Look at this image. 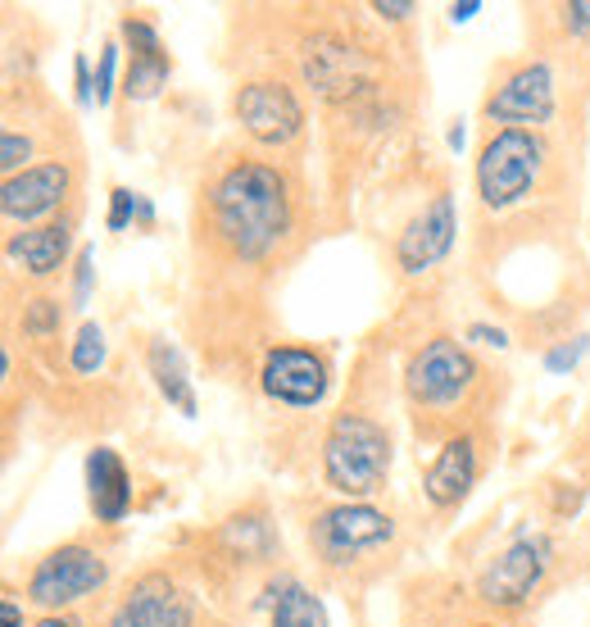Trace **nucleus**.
<instances>
[{
  "mask_svg": "<svg viewBox=\"0 0 590 627\" xmlns=\"http://www.w3.org/2000/svg\"><path fill=\"white\" fill-rule=\"evenodd\" d=\"M237 119L241 128L254 137V141H264V145H286L301 137L305 128V109L301 100H295L282 83H245L237 91Z\"/></svg>",
  "mask_w": 590,
  "mask_h": 627,
  "instance_id": "8",
  "label": "nucleus"
},
{
  "mask_svg": "<svg viewBox=\"0 0 590 627\" xmlns=\"http://www.w3.org/2000/svg\"><path fill=\"white\" fill-rule=\"evenodd\" d=\"M477 378V364L472 355L450 342V337H436L427 342L414 359H409V374H404V382H409V396L418 404H455Z\"/></svg>",
  "mask_w": 590,
  "mask_h": 627,
  "instance_id": "7",
  "label": "nucleus"
},
{
  "mask_svg": "<svg viewBox=\"0 0 590 627\" xmlns=\"http://www.w3.org/2000/svg\"><path fill=\"white\" fill-rule=\"evenodd\" d=\"M168 73H173V64L164 51L160 55H132L128 78H123V96L128 100H155L168 87Z\"/></svg>",
  "mask_w": 590,
  "mask_h": 627,
  "instance_id": "20",
  "label": "nucleus"
},
{
  "mask_svg": "<svg viewBox=\"0 0 590 627\" xmlns=\"http://www.w3.org/2000/svg\"><path fill=\"white\" fill-rule=\"evenodd\" d=\"M318 555L327 564H350L354 555H363V550H378L395 537V523L391 514L363 505V500H350V505H337V509H323L314 528H309Z\"/></svg>",
  "mask_w": 590,
  "mask_h": 627,
  "instance_id": "4",
  "label": "nucleus"
},
{
  "mask_svg": "<svg viewBox=\"0 0 590 627\" xmlns=\"http://www.w3.org/2000/svg\"><path fill=\"white\" fill-rule=\"evenodd\" d=\"M214 233L237 260H264L286 233V182L269 164H232L214 182Z\"/></svg>",
  "mask_w": 590,
  "mask_h": 627,
  "instance_id": "1",
  "label": "nucleus"
},
{
  "mask_svg": "<svg viewBox=\"0 0 590 627\" xmlns=\"http://www.w3.org/2000/svg\"><path fill=\"white\" fill-rule=\"evenodd\" d=\"M91 282H96V250L91 246H83L78 250V305H87V296H91Z\"/></svg>",
  "mask_w": 590,
  "mask_h": 627,
  "instance_id": "28",
  "label": "nucleus"
},
{
  "mask_svg": "<svg viewBox=\"0 0 590 627\" xmlns=\"http://www.w3.org/2000/svg\"><path fill=\"white\" fill-rule=\"evenodd\" d=\"M549 555H555V545H549L545 532L518 537V541H513L504 555L482 573V582H477V596H482L487 605H495V609L523 605V601L536 592V582L545 577Z\"/></svg>",
  "mask_w": 590,
  "mask_h": 627,
  "instance_id": "6",
  "label": "nucleus"
},
{
  "mask_svg": "<svg viewBox=\"0 0 590 627\" xmlns=\"http://www.w3.org/2000/svg\"><path fill=\"white\" fill-rule=\"evenodd\" d=\"M0 627H23V609H19V601H14V596L0 601Z\"/></svg>",
  "mask_w": 590,
  "mask_h": 627,
  "instance_id": "33",
  "label": "nucleus"
},
{
  "mask_svg": "<svg viewBox=\"0 0 590 627\" xmlns=\"http://www.w3.org/2000/svg\"><path fill=\"white\" fill-rule=\"evenodd\" d=\"M487 119L495 123H549L555 119V73L527 64L487 100Z\"/></svg>",
  "mask_w": 590,
  "mask_h": 627,
  "instance_id": "11",
  "label": "nucleus"
},
{
  "mask_svg": "<svg viewBox=\"0 0 590 627\" xmlns=\"http://www.w3.org/2000/svg\"><path fill=\"white\" fill-rule=\"evenodd\" d=\"M305 78L323 96H350L368 78V60L359 51H350L346 42H337V36H318L305 51Z\"/></svg>",
  "mask_w": 590,
  "mask_h": 627,
  "instance_id": "14",
  "label": "nucleus"
},
{
  "mask_svg": "<svg viewBox=\"0 0 590 627\" xmlns=\"http://www.w3.org/2000/svg\"><path fill=\"white\" fill-rule=\"evenodd\" d=\"M151 378L160 387V396L173 404L177 414L196 419V387H192V374H187V359H182V350L173 342H151Z\"/></svg>",
  "mask_w": 590,
  "mask_h": 627,
  "instance_id": "18",
  "label": "nucleus"
},
{
  "mask_svg": "<svg viewBox=\"0 0 590 627\" xmlns=\"http://www.w3.org/2000/svg\"><path fill=\"white\" fill-rule=\"evenodd\" d=\"M477 483V446H472V436H455L446 451L436 455V464L427 468L423 477V491L431 505L440 509H450L468 496V487Z\"/></svg>",
  "mask_w": 590,
  "mask_h": 627,
  "instance_id": "16",
  "label": "nucleus"
},
{
  "mask_svg": "<svg viewBox=\"0 0 590 627\" xmlns=\"http://www.w3.org/2000/svg\"><path fill=\"white\" fill-rule=\"evenodd\" d=\"M459 233V218H455V196H436L409 228L400 233L395 241V260L404 273H427L431 264H440L455 246Z\"/></svg>",
  "mask_w": 590,
  "mask_h": 627,
  "instance_id": "10",
  "label": "nucleus"
},
{
  "mask_svg": "<svg viewBox=\"0 0 590 627\" xmlns=\"http://www.w3.org/2000/svg\"><path fill=\"white\" fill-rule=\"evenodd\" d=\"M136 218H141V224H145V228H151V224H155V205H151V201H145V196L136 201Z\"/></svg>",
  "mask_w": 590,
  "mask_h": 627,
  "instance_id": "35",
  "label": "nucleus"
},
{
  "mask_svg": "<svg viewBox=\"0 0 590 627\" xmlns=\"http://www.w3.org/2000/svg\"><path fill=\"white\" fill-rule=\"evenodd\" d=\"M391 473V436L363 414H341L323 441V477L331 491L363 500L382 491Z\"/></svg>",
  "mask_w": 590,
  "mask_h": 627,
  "instance_id": "2",
  "label": "nucleus"
},
{
  "mask_svg": "<svg viewBox=\"0 0 590 627\" xmlns=\"http://www.w3.org/2000/svg\"><path fill=\"white\" fill-rule=\"evenodd\" d=\"M114 73H119V46H105L96 68V105H109V96H114Z\"/></svg>",
  "mask_w": 590,
  "mask_h": 627,
  "instance_id": "27",
  "label": "nucleus"
},
{
  "mask_svg": "<svg viewBox=\"0 0 590 627\" xmlns=\"http://www.w3.org/2000/svg\"><path fill=\"white\" fill-rule=\"evenodd\" d=\"M586 350H590V337H572V342H564L545 355V368L549 374H572V368L586 359Z\"/></svg>",
  "mask_w": 590,
  "mask_h": 627,
  "instance_id": "24",
  "label": "nucleus"
},
{
  "mask_svg": "<svg viewBox=\"0 0 590 627\" xmlns=\"http://www.w3.org/2000/svg\"><path fill=\"white\" fill-rule=\"evenodd\" d=\"M105 332H100V323H83L78 327V342H73V350H68V364L78 368V374H96V368H105Z\"/></svg>",
  "mask_w": 590,
  "mask_h": 627,
  "instance_id": "21",
  "label": "nucleus"
},
{
  "mask_svg": "<svg viewBox=\"0 0 590 627\" xmlns=\"http://www.w3.org/2000/svg\"><path fill=\"white\" fill-rule=\"evenodd\" d=\"M564 23L572 32H590V0H568V6H564Z\"/></svg>",
  "mask_w": 590,
  "mask_h": 627,
  "instance_id": "31",
  "label": "nucleus"
},
{
  "mask_svg": "<svg viewBox=\"0 0 590 627\" xmlns=\"http://www.w3.org/2000/svg\"><path fill=\"white\" fill-rule=\"evenodd\" d=\"M463 337H468V342H482V346H495V350H500V346H509L504 327H491V323H472V327L463 332Z\"/></svg>",
  "mask_w": 590,
  "mask_h": 627,
  "instance_id": "30",
  "label": "nucleus"
},
{
  "mask_svg": "<svg viewBox=\"0 0 590 627\" xmlns=\"http://www.w3.org/2000/svg\"><path fill=\"white\" fill-rule=\"evenodd\" d=\"M545 160L540 137H532L527 128H504L482 145V160H477V192L491 209H509L518 205L532 187Z\"/></svg>",
  "mask_w": 590,
  "mask_h": 627,
  "instance_id": "3",
  "label": "nucleus"
},
{
  "mask_svg": "<svg viewBox=\"0 0 590 627\" xmlns=\"http://www.w3.org/2000/svg\"><path fill=\"white\" fill-rule=\"evenodd\" d=\"M418 6L414 0H373V14H382V19H409Z\"/></svg>",
  "mask_w": 590,
  "mask_h": 627,
  "instance_id": "32",
  "label": "nucleus"
},
{
  "mask_svg": "<svg viewBox=\"0 0 590 627\" xmlns=\"http://www.w3.org/2000/svg\"><path fill=\"white\" fill-rule=\"evenodd\" d=\"M463 137H468V132H463V123H455V128L446 132V141H450V151H463Z\"/></svg>",
  "mask_w": 590,
  "mask_h": 627,
  "instance_id": "36",
  "label": "nucleus"
},
{
  "mask_svg": "<svg viewBox=\"0 0 590 627\" xmlns=\"http://www.w3.org/2000/svg\"><path fill=\"white\" fill-rule=\"evenodd\" d=\"M36 627H78V623H73V618H55V614H46V618L36 623Z\"/></svg>",
  "mask_w": 590,
  "mask_h": 627,
  "instance_id": "37",
  "label": "nucleus"
},
{
  "mask_svg": "<svg viewBox=\"0 0 590 627\" xmlns=\"http://www.w3.org/2000/svg\"><path fill=\"white\" fill-rule=\"evenodd\" d=\"M59 301H32L28 310H23V332H28V337H55V332H59Z\"/></svg>",
  "mask_w": 590,
  "mask_h": 627,
  "instance_id": "22",
  "label": "nucleus"
},
{
  "mask_svg": "<svg viewBox=\"0 0 590 627\" xmlns=\"http://www.w3.org/2000/svg\"><path fill=\"white\" fill-rule=\"evenodd\" d=\"M264 391L277 400V404H291V410H309L327 396V364L323 355L314 350H301V346H277L269 350L264 359V374H260Z\"/></svg>",
  "mask_w": 590,
  "mask_h": 627,
  "instance_id": "9",
  "label": "nucleus"
},
{
  "mask_svg": "<svg viewBox=\"0 0 590 627\" xmlns=\"http://www.w3.org/2000/svg\"><path fill=\"white\" fill-rule=\"evenodd\" d=\"M136 192H128V187H114V192H109V218H105V224H109V233H128V224H132V218H136Z\"/></svg>",
  "mask_w": 590,
  "mask_h": 627,
  "instance_id": "23",
  "label": "nucleus"
},
{
  "mask_svg": "<svg viewBox=\"0 0 590 627\" xmlns=\"http://www.w3.org/2000/svg\"><path fill=\"white\" fill-rule=\"evenodd\" d=\"M477 10H482V0H463V6L455 0V6H450V19H455V23H468Z\"/></svg>",
  "mask_w": 590,
  "mask_h": 627,
  "instance_id": "34",
  "label": "nucleus"
},
{
  "mask_svg": "<svg viewBox=\"0 0 590 627\" xmlns=\"http://www.w3.org/2000/svg\"><path fill=\"white\" fill-rule=\"evenodd\" d=\"M273 627H327V609L309 586L282 582L273 601Z\"/></svg>",
  "mask_w": 590,
  "mask_h": 627,
  "instance_id": "19",
  "label": "nucleus"
},
{
  "mask_svg": "<svg viewBox=\"0 0 590 627\" xmlns=\"http://www.w3.org/2000/svg\"><path fill=\"white\" fill-rule=\"evenodd\" d=\"M64 196H68V169L64 164H32L19 177H6L0 209H6L10 224H36L42 214L59 209Z\"/></svg>",
  "mask_w": 590,
  "mask_h": 627,
  "instance_id": "12",
  "label": "nucleus"
},
{
  "mask_svg": "<svg viewBox=\"0 0 590 627\" xmlns=\"http://www.w3.org/2000/svg\"><path fill=\"white\" fill-rule=\"evenodd\" d=\"M87 496L100 523H123L128 509H132V477L119 460V451L96 446L87 455Z\"/></svg>",
  "mask_w": 590,
  "mask_h": 627,
  "instance_id": "15",
  "label": "nucleus"
},
{
  "mask_svg": "<svg viewBox=\"0 0 590 627\" xmlns=\"http://www.w3.org/2000/svg\"><path fill=\"white\" fill-rule=\"evenodd\" d=\"M123 36L132 42L136 55H160V51H164V46H160V32L145 23V19H123Z\"/></svg>",
  "mask_w": 590,
  "mask_h": 627,
  "instance_id": "26",
  "label": "nucleus"
},
{
  "mask_svg": "<svg viewBox=\"0 0 590 627\" xmlns=\"http://www.w3.org/2000/svg\"><path fill=\"white\" fill-rule=\"evenodd\" d=\"M73 246V224L68 218H59V224H46V228H28L19 237H10V260L23 264L32 278H46L64 264V255Z\"/></svg>",
  "mask_w": 590,
  "mask_h": 627,
  "instance_id": "17",
  "label": "nucleus"
},
{
  "mask_svg": "<svg viewBox=\"0 0 590 627\" xmlns=\"http://www.w3.org/2000/svg\"><path fill=\"white\" fill-rule=\"evenodd\" d=\"M96 586H105V560L87 545H59L32 569L28 577V601H36L42 609H64L78 605L83 596H91Z\"/></svg>",
  "mask_w": 590,
  "mask_h": 627,
  "instance_id": "5",
  "label": "nucleus"
},
{
  "mask_svg": "<svg viewBox=\"0 0 590 627\" xmlns=\"http://www.w3.org/2000/svg\"><path fill=\"white\" fill-rule=\"evenodd\" d=\"M73 78H78V105L91 109L96 105V83H91V68H87V55L73 60Z\"/></svg>",
  "mask_w": 590,
  "mask_h": 627,
  "instance_id": "29",
  "label": "nucleus"
},
{
  "mask_svg": "<svg viewBox=\"0 0 590 627\" xmlns=\"http://www.w3.org/2000/svg\"><path fill=\"white\" fill-rule=\"evenodd\" d=\"M482 627H495V623H482Z\"/></svg>",
  "mask_w": 590,
  "mask_h": 627,
  "instance_id": "38",
  "label": "nucleus"
},
{
  "mask_svg": "<svg viewBox=\"0 0 590 627\" xmlns=\"http://www.w3.org/2000/svg\"><path fill=\"white\" fill-rule=\"evenodd\" d=\"M109 627H192V601L168 577H145L114 609Z\"/></svg>",
  "mask_w": 590,
  "mask_h": 627,
  "instance_id": "13",
  "label": "nucleus"
},
{
  "mask_svg": "<svg viewBox=\"0 0 590 627\" xmlns=\"http://www.w3.org/2000/svg\"><path fill=\"white\" fill-rule=\"evenodd\" d=\"M23 160H32V141L19 137V132H6V141H0V164H6V177H19Z\"/></svg>",
  "mask_w": 590,
  "mask_h": 627,
  "instance_id": "25",
  "label": "nucleus"
}]
</instances>
